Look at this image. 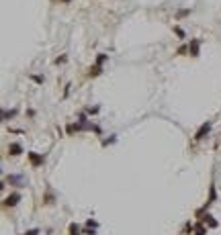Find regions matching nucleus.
Wrapping results in <instances>:
<instances>
[{"instance_id":"1","label":"nucleus","mask_w":221,"mask_h":235,"mask_svg":"<svg viewBox=\"0 0 221 235\" xmlns=\"http://www.w3.org/2000/svg\"><path fill=\"white\" fill-rule=\"evenodd\" d=\"M211 131V121H207V123H203L201 125V129L197 131V135H194V141H201V139H205V135Z\"/></svg>"},{"instance_id":"2","label":"nucleus","mask_w":221,"mask_h":235,"mask_svg":"<svg viewBox=\"0 0 221 235\" xmlns=\"http://www.w3.org/2000/svg\"><path fill=\"white\" fill-rule=\"evenodd\" d=\"M6 182L14 184V186H25V176H8Z\"/></svg>"},{"instance_id":"3","label":"nucleus","mask_w":221,"mask_h":235,"mask_svg":"<svg viewBox=\"0 0 221 235\" xmlns=\"http://www.w3.org/2000/svg\"><path fill=\"white\" fill-rule=\"evenodd\" d=\"M29 160H31V164L33 166H41L43 164V155H39V154H35V151H29Z\"/></svg>"},{"instance_id":"4","label":"nucleus","mask_w":221,"mask_h":235,"mask_svg":"<svg viewBox=\"0 0 221 235\" xmlns=\"http://www.w3.org/2000/svg\"><path fill=\"white\" fill-rule=\"evenodd\" d=\"M19 201H21V194H16V192H14V194H10V196L4 198V204H6V207H14Z\"/></svg>"},{"instance_id":"5","label":"nucleus","mask_w":221,"mask_h":235,"mask_svg":"<svg viewBox=\"0 0 221 235\" xmlns=\"http://www.w3.org/2000/svg\"><path fill=\"white\" fill-rule=\"evenodd\" d=\"M8 154H10V155H21L23 147L19 145V143H10V145H8Z\"/></svg>"},{"instance_id":"6","label":"nucleus","mask_w":221,"mask_h":235,"mask_svg":"<svg viewBox=\"0 0 221 235\" xmlns=\"http://www.w3.org/2000/svg\"><path fill=\"white\" fill-rule=\"evenodd\" d=\"M188 51H190V53H193L194 57L199 55V41H197V39H194L193 43H190V47H188Z\"/></svg>"},{"instance_id":"7","label":"nucleus","mask_w":221,"mask_h":235,"mask_svg":"<svg viewBox=\"0 0 221 235\" xmlns=\"http://www.w3.org/2000/svg\"><path fill=\"white\" fill-rule=\"evenodd\" d=\"M203 221H205V223H209V225H211V227H217V221H213V217H211V215H207V217H203Z\"/></svg>"},{"instance_id":"8","label":"nucleus","mask_w":221,"mask_h":235,"mask_svg":"<svg viewBox=\"0 0 221 235\" xmlns=\"http://www.w3.org/2000/svg\"><path fill=\"white\" fill-rule=\"evenodd\" d=\"M100 74V66H94V67H90V76H98Z\"/></svg>"},{"instance_id":"9","label":"nucleus","mask_w":221,"mask_h":235,"mask_svg":"<svg viewBox=\"0 0 221 235\" xmlns=\"http://www.w3.org/2000/svg\"><path fill=\"white\" fill-rule=\"evenodd\" d=\"M70 233H72V235H78V233H80V229H78L76 225H70Z\"/></svg>"},{"instance_id":"10","label":"nucleus","mask_w":221,"mask_h":235,"mask_svg":"<svg viewBox=\"0 0 221 235\" xmlns=\"http://www.w3.org/2000/svg\"><path fill=\"white\" fill-rule=\"evenodd\" d=\"M104 60H107V55L100 53V55H98V60H96V66H103V61H104Z\"/></svg>"},{"instance_id":"11","label":"nucleus","mask_w":221,"mask_h":235,"mask_svg":"<svg viewBox=\"0 0 221 235\" xmlns=\"http://www.w3.org/2000/svg\"><path fill=\"white\" fill-rule=\"evenodd\" d=\"M194 235H205V227H201V225H199V227H197V233H194Z\"/></svg>"},{"instance_id":"12","label":"nucleus","mask_w":221,"mask_h":235,"mask_svg":"<svg viewBox=\"0 0 221 235\" xmlns=\"http://www.w3.org/2000/svg\"><path fill=\"white\" fill-rule=\"evenodd\" d=\"M174 31H176V35H178V37H184V33H182V29H178V27H176Z\"/></svg>"},{"instance_id":"13","label":"nucleus","mask_w":221,"mask_h":235,"mask_svg":"<svg viewBox=\"0 0 221 235\" xmlns=\"http://www.w3.org/2000/svg\"><path fill=\"white\" fill-rule=\"evenodd\" d=\"M37 233H39L37 229H31V231H27V233H25V235H37Z\"/></svg>"}]
</instances>
